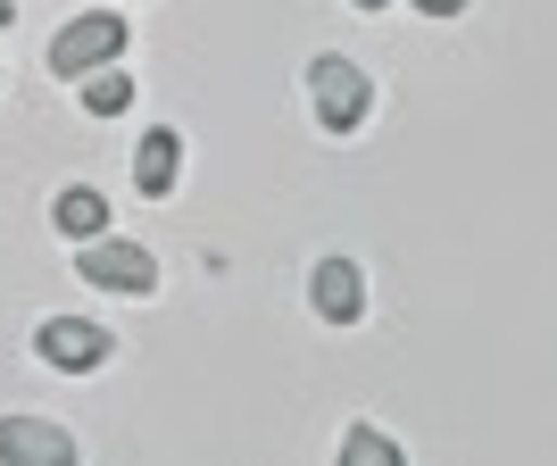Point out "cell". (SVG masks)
I'll use <instances>...</instances> for the list:
<instances>
[{
  "label": "cell",
  "instance_id": "1",
  "mask_svg": "<svg viewBox=\"0 0 557 466\" xmlns=\"http://www.w3.org/2000/svg\"><path fill=\"white\" fill-rule=\"evenodd\" d=\"M308 109H317V125L325 134H358L367 125V109H374V84H367V68L358 59H308Z\"/></svg>",
  "mask_w": 557,
  "mask_h": 466
},
{
  "label": "cell",
  "instance_id": "2",
  "mask_svg": "<svg viewBox=\"0 0 557 466\" xmlns=\"http://www.w3.org/2000/svg\"><path fill=\"white\" fill-rule=\"evenodd\" d=\"M116 59H125V17H116V9L67 17V25H59V42H50V75H59V84H84V75L116 68Z\"/></svg>",
  "mask_w": 557,
  "mask_h": 466
},
{
  "label": "cell",
  "instance_id": "3",
  "mask_svg": "<svg viewBox=\"0 0 557 466\" xmlns=\"http://www.w3.org/2000/svg\"><path fill=\"white\" fill-rule=\"evenodd\" d=\"M75 275L92 283V292H125V301H141V292H159V258L141 250V242L92 233V242H75Z\"/></svg>",
  "mask_w": 557,
  "mask_h": 466
},
{
  "label": "cell",
  "instance_id": "4",
  "mask_svg": "<svg viewBox=\"0 0 557 466\" xmlns=\"http://www.w3.org/2000/svg\"><path fill=\"white\" fill-rule=\"evenodd\" d=\"M109 326H92V317H42L34 326V358H42L50 375H92L109 367Z\"/></svg>",
  "mask_w": 557,
  "mask_h": 466
},
{
  "label": "cell",
  "instance_id": "5",
  "mask_svg": "<svg viewBox=\"0 0 557 466\" xmlns=\"http://www.w3.org/2000/svg\"><path fill=\"white\" fill-rule=\"evenodd\" d=\"M0 466H75V433L50 417H0Z\"/></svg>",
  "mask_w": 557,
  "mask_h": 466
},
{
  "label": "cell",
  "instance_id": "6",
  "mask_svg": "<svg viewBox=\"0 0 557 466\" xmlns=\"http://www.w3.org/2000/svg\"><path fill=\"white\" fill-rule=\"evenodd\" d=\"M308 308H317L325 326H358V317H367V275H358L349 258H325V267L308 275Z\"/></svg>",
  "mask_w": 557,
  "mask_h": 466
},
{
  "label": "cell",
  "instance_id": "7",
  "mask_svg": "<svg viewBox=\"0 0 557 466\" xmlns=\"http://www.w3.org/2000/svg\"><path fill=\"white\" fill-rule=\"evenodd\" d=\"M175 175H184V134H175V125H150V134L134 142V192L141 200H166Z\"/></svg>",
  "mask_w": 557,
  "mask_h": 466
},
{
  "label": "cell",
  "instance_id": "8",
  "mask_svg": "<svg viewBox=\"0 0 557 466\" xmlns=\"http://www.w3.org/2000/svg\"><path fill=\"white\" fill-rule=\"evenodd\" d=\"M50 225L67 233V242H92V233H109V200H100L92 184H67L50 200Z\"/></svg>",
  "mask_w": 557,
  "mask_h": 466
},
{
  "label": "cell",
  "instance_id": "9",
  "mask_svg": "<svg viewBox=\"0 0 557 466\" xmlns=\"http://www.w3.org/2000/svg\"><path fill=\"white\" fill-rule=\"evenodd\" d=\"M84 109H92V116H125V109H134V75H125V59L100 68V75H84Z\"/></svg>",
  "mask_w": 557,
  "mask_h": 466
},
{
  "label": "cell",
  "instance_id": "10",
  "mask_svg": "<svg viewBox=\"0 0 557 466\" xmlns=\"http://www.w3.org/2000/svg\"><path fill=\"white\" fill-rule=\"evenodd\" d=\"M342 458H349V466H399V442H383V433H367V425H358V433L342 442Z\"/></svg>",
  "mask_w": 557,
  "mask_h": 466
},
{
  "label": "cell",
  "instance_id": "11",
  "mask_svg": "<svg viewBox=\"0 0 557 466\" xmlns=\"http://www.w3.org/2000/svg\"><path fill=\"white\" fill-rule=\"evenodd\" d=\"M424 17H466V0H417Z\"/></svg>",
  "mask_w": 557,
  "mask_h": 466
},
{
  "label": "cell",
  "instance_id": "12",
  "mask_svg": "<svg viewBox=\"0 0 557 466\" xmlns=\"http://www.w3.org/2000/svg\"><path fill=\"white\" fill-rule=\"evenodd\" d=\"M9 17H17V0H0V34H9Z\"/></svg>",
  "mask_w": 557,
  "mask_h": 466
},
{
  "label": "cell",
  "instance_id": "13",
  "mask_svg": "<svg viewBox=\"0 0 557 466\" xmlns=\"http://www.w3.org/2000/svg\"><path fill=\"white\" fill-rule=\"evenodd\" d=\"M349 9H392V0H349Z\"/></svg>",
  "mask_w": 557,
  "mask_h": 466
}]
</instances>
